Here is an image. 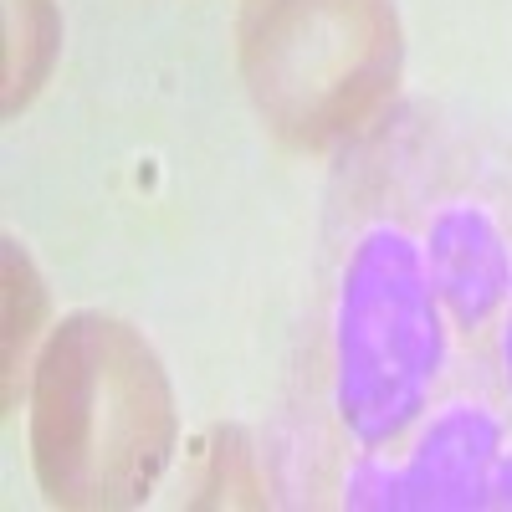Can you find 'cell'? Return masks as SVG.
Here are the masks:
<instances>
[{
    "mask_svg": "<svg viewBox=\"0 0 512 512\" xmlns=\"http://www.w3.org/2000/svg\"><path fill=\"white\" fill-rule=\"evenodd\" d=\"M436 374V308L405 241L374 236L344 292V415L384 436L415 410Z\"/></svg>",
    "mask_w": 512,
    "mask_h": 512,
    "instance_id": "obj_3",
    "label": "cell"
},
{
    "mask_svg": "<svg viewBox=\"0 0 512 512\" xmlns=\"http://www.w3.org/2000/svg\"><path fill=\"white\" fill-rule=\"evenodd\" d=\"M62 21L52 0H6V113H21L52 72Z\"/></svg>",
    "mask_w": 512,
    "mask_h": 512,
    "instance_id": "obj_4",
    "label": "cell"
},
{
    "mask_svg": "<svg viewBox=\"0 0 512 512\" xmlns=\"http://www.w3.org/2000/svg\"><path fill=\"white\" fill-rule=\"evenodd\" d=\"M236 52L251 108L292 149H333L395 98V0H246Z\"/></svg>",
    "mask_w": 512,
    "mask_h": 512,
    "instance_id": "obj_2",
    "label": "cell"
},
{
    "mask_svg": "<svg viewBox=\"0 0 512 512\" xmlns=\"http://www.w3.org/2000/svg\"><path fill=\"white\" fill-rule=\"evenodd\" d=\"M507 364H512V333H507Z\"/></svg>",
    "mask_w": 512,
    "mask_h": 512,
    "instance_id": "obj_6",
    "label": "cell"
},
{
    "mask_svg": "<svg viewBox=\"0 0 512 512\" xmlns=\"http://www.w3.org/2000/svg\"><path fill=\"white\" fill-rule=\"evenodd\" d=\"M47 308V292H41L26 251L16 241H6V405L16 400V379H21V354L36 333V318Z\"/></svg>",
    "mask_w": 512,
    "mask_h": 512,
    "instance_id": "obj_5",
    "label": "cell"
},
{
    "mask_svg": "<svg viewBox=\"0 0 512 512\" xmlns=\"http://www.w3.org/2000/svg\"><path fill=\"white\" fill-rule=\"evenodd\" d=\"M175 451V390L154 344L113 313L52 328L31 379V466L52 507H139Z\"/></svg>",
    "mask_w": 512,
    "mask_h": 512,
    "instance_id": "obj_1",
    "label": "cell"
}]
</instances>
